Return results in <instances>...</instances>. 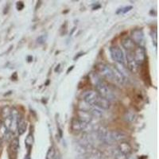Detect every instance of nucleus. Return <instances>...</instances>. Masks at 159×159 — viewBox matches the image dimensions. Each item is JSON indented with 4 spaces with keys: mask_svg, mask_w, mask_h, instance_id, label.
Returning a JSON list of instances; mask_svg holds the SVG:
<instances>
[{
    "mask_svg": "<svg viewBox=\"0 0 159 159\" xmlns=\"http://www.w3.org/2000/svg\"><path fill=\"white\" fill-rule=\"evenodd\" d=\"M84 101L90 106L98 107L103 110H107L111 106V102L102 97L95 91H88L84 93Z\"/></svg>",
    "mask_w": 159,
    "mask_h": 159,
    "instance_id": "nucleus-1",
    "label": "nucleus"
},
{
    "mask_svg": "<svg viewBox=\"0 0 159 159\" xmlns=\"http://www.w3.org/2000/svg\"><path fill=\"white\" fill-rule=\"evenodd\" d=\"M92 81L95 88L96 90L95 92L99 93L102 97L108 99V101L115 99V94L106 82L98 77L96 75H93V77H92Z\"/></svg>",
    "mask_w": 159,
    "mask_h": 159,
    "instance_id": "nucleus-2",
    "label": "nucleus"
},
{
    "mask_svg": "<svg viewBox=\"0 0 159 159\" xmlns=\"http://www.w3.org/2000/svg\"><path fill=\"white\" fill-rule=\"evenodd\" d=\"M20 115L18 111L16 109L12 108V111L10 116L3 119V125H4L7 129L10 132L14 133L17 130V126H18V121L20 120Z\"/></svg>",
    "mask_w": 159,
    "mask_h": 159,
    "instance_id": "nucleus-3",
    "label": "nucleus"
},
{
    "mask_svg": "<svg viewBox=\"0 0 159 159\" xmlns=\"http://www.w3.org/2000/svg\"><path fill=\"white\" fill-rule=\"evenodd\" d=\"M96 68H97L98 73L103 77L106 78L107 80H109L114 81V73H113L112 67L109 66L106 64L100 63V64H97Z\"/></svg>",
    "mask_w": 159,
    "mask_h": 159,
    "instance_id": "nucleus-4",
    "label": "nucleus"
},
{
    "mask_svg": "<svg viewBox=\"0 0 159 159\" xmlns=\"http://www.w3.org/2000/svg\"><path fill=\"white\" fill-rule=\"evenodd\" d=\"M111 56L116 63L119 64H123L125 63V56L122 49L118 46H112L110 48Z\"/></svg>",
    "mask_w": 159,
    "mask_h": 159,
    "instance_id": "nucleus-5",
    "label": "nucleus"
},
{
    "mask_svg": "<svg viewBox=\"0 0 159 159\" xmlns=\"http://www.w3.org/2000/svg\"><path fill=\"white\" fill-rule=\"evenodd\" d=\"M133 54H134V59L135 62L139 66L146 61V50L144 49V47L136 46L135 50L133 51Z\"/></svg>",
    "mask_w": 159,
    "mask_h": 159,
    "instance_id": "nucleus-6",
    "label": "nucleus"
},
{
    "mask_svg": "<svg viewBox=\"0 0 159 159\" xmlns=\"http://www.w3.org/2000/svg\"><path fill=\"white\" fill-rule=\"evenodd\" d=\"M126 61H127V68L133 73H138L139 69V65L135 62L134 59L133 51H126Z\"/></svg>",
    "mask_w": 159,
    "mask_h": 159,
    "instance_id": "nucleus-7",
    "label": "nucleus"
},
{
    "mask_svg": "<svg viewBox=\"0 0 159 159\" xmlns=\"http://www.w3.org/2000/svg\"><path fill=\"white\" fill-rule=\"evenodd\" d=\"M130 39L132 40L134 43L138 46L143 47L144 45V35L142 30L135 29L131 32Z\"/></svg>",
    "mask_w": 159,
    "mask_h": 159,
    "instance_id": "nucleus-8",
    "label": "nucleus"
},
{
    "mask_svg": "<svg viewBox=\"0 0 159 159\" xmlns=\"http://www.w3.org/2000/svg\"><path fill=\"white\" fill-rule=\"evenodd\" d=\"M89 125L90 124L82 121L79 118H73L71 122V127H72V130L74 131H82V130H86Z\"/></svg>",
    "mask_w": 159,
    "mask_h": 159,
    "instance_id": "nucleus-9",
    "label": "nucleus"
},
{
    "mask_svg": "<svg viewBox=\"0 0 159 159\" xmlns=\"http://www.w3.org/2000/svg\"><path fill=\"white\" fill-rule=\"evenodd\" d=\"M111 139L114 142H123L126 140L127 135L123 131H119V130H114V131H111L110 132Z\"/></svg>",
    "mask_w": 159,
    "mask_h": 159,
    "instance_id": "nucleus-10",
    "label": "nucleus"
},
{
    "mask_svg": "<svg viewBox=\"0 0 159 159\" xmlns=\"http://www.w3.org/2000/svg\"><path fill=\"white\" fill-rule=\"evenodd\" d=\"M117 149L122 153L125 156L127 157V155H129L131 152V146H130V144L126 142H120V143L118 145Z\"/></svg>",
    "mask_w": 159,
    "mask_h": 159,
    "instance_id": "nucleus-11",
    "label": "nucleus"
},
{
    "mask_svg": "<svg viewBox=\"0 0 159 159\" xmlns=\"http://www.w3.org/2000/svg\"><path fill=\"white\" fill-rule=\"evenodd\" d=\"M122 45L126 51H134L137 46L132 40L130 39V38H124L122 41Z\"/></svg>",
    "mask_w": 159,
    "mask_h": 159,
    "instance_id": "nucleus-12",
    "label": "nucleus"
},
{
    "mask_svg": "<svg viewBox=\"0 0 159 159\" xmlns=\"http://www.w3.org/2000/svg\"><path fill=\"white\" fill-rule=\"evenodd\" d=\"M113 73H114V81L119 84H123L125 81V76L123 73L115 67H112Z\"/></svg>",
    "mask_w": 159,
    "mask_h": 159,
    "instance_id": "nucleus-13",
    "label": "nucleus"
},
{
    "mask_svg": "<svg viewBox=\"0 0 159 159\" xmlns=\"http://www.w3.org/2000/svg\"><path fill=\"white\" fill-rule=\"evenodd\" d=\"M11 132L7 130V127L2 124L0 126V139H5V140H8L11 137Z\"/></svg>",
    "mask_w": 159,
    "mask_h": 159,
    "instance_id": "nucleus-14",
    "label": "nucleus"
},
{
    "mask_svg": "<svg viewBox=\"0 0 159 159\" xmlns=\"http://www.w3.org/2000/svg\"><path fill=\"white\" fill-rule=\"evenodd\" d=\"M26 126L27 124L26 123V121H25L22 118H21L19 121H18V126H17V130H18V135H23L25 133V131H26Z\"/></svg>",
    "mask_w": 159,
    "mask_h": 159,
    "instance_id": "nucleus-15",
    "label": "nucleus"
},
{
    "mask_svg": "<svg viewBox=\"0 0 159 159\" xmlns=\"http://www.w3.org/2000/svg\"><path fill=\"white\" fill-rule=\"evenodd\" d=\"M11 150L13 153L18 152V149H19V139L18 138H14L11 142V146H10Z\"/></svg>",
    "mask_w": 159,
    "mask_h": 159,
    "instance_id": "nucleus-16",
    "label": "nucleus"
},
{
    "mask_svg": "<svg viewBox=\"0 0 159 159\" xmlns=\"http://www.w3.org/2000/svg\"><path fill=\"white\" fill-rule=\"evenodd\" d=\"M113 155L116 159H126V157H127L123 154H122L117 148L113 150Z\"/></svg>",
    "mask_w": 159,
    "mask_h": 159,
    "instance_id": "nucleus-17",
    "label": "nucleus"
},
{
    "mask_svg": "<svg viewBox=\"0 0 159 159\" xmlns=\"http://www.w3.org/2000/svg\"><path fill=\"white\" fill-rule=\"evenodd\" d=\"M56 157V151L55 149L53 147H50L49 150H48L46 154V159H54Z\"/></svg>",
    "mask_w": 159,
    "mask_h": 159,
    "instance_id": "nucleus-18",
    "label": "nucleus"
},
{
    "mask_svg": "<svg viewBox=\"0 0 159 159\" xmlns=\"http://www.w3.org/2000/svg\"><path fill=\"white\" fill-rule=\"evenodd\" d=\"M26 144L27 146H31L32 144H33V135H31V134H30L28 136L26 137Z\"/></svg>",
    "mask_w": 159,
    "mask_h": 159,
    "instance_id": "nucleus-19",
    "label": "nucleus"
},
{
    "mask_svg": "<svg viewBox=\"0 0 159 159\" xmlns=\"http://www.w3.org/2000/svg\"><path fill=\"white\" fill-rule=\"evenodd\" d=\"M132 9V7H124V8H123V9H120L119 11H117V14H125L126 13V12H128V11H130V10Z\"/></svg>",
    "mask_w": 159,
    "mask_h": 159,
    "instance_id": "nucleus-20",
    "label": "nucleus"
},
{
    "mask_svg": "<svg viewBox=\"0 0 159 159\" xmlns=\"http://www.w3.org/2000/svg\"><path fill=\"white\" fill-rule=\"evenodd\" d=\"M37 41H38V43H40V44H42V43H44V42L46 41V36H45V35L40 36L39 38L37 39Z\"/></svg>",
    "mask_w": 159,
    "mask_h": 159,
    "instance_id": "nucleus-21",
    "label": "nucleus"
},
{
    "mask_svg": "<svg viewBox=\"0 0 159 159\" xmlns=\"http://www.w3.org/2000/svg\"><path fill=\"white\" fill-rule=\"evenodd\" d=\"M54 159H61V157H60L59 156H57V155H56V157H54Z\"/></svg>",
    "mask_w": 159,
    "mask_h": 159,
    "instance_id": "nucleus-22",
    "label": "nucleus"
}]
</instances>
